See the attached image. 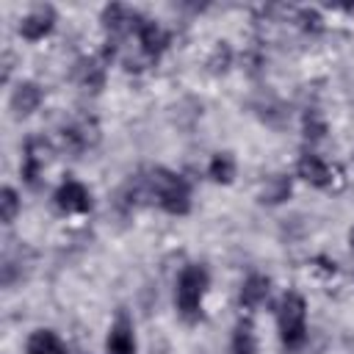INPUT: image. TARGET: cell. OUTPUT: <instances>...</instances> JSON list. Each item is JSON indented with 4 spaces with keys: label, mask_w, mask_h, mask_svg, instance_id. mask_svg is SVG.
Masks as SVG:
<instances>
[{
    "label": "cell",
    "mask_w": 354,
    "mask_h": 354,
    "mask_svg": "<svg viewBox=\"0 0 354 354\" xmlns=\"http://www.w3.org/2000/svg\"><path fill=\"white\" fill-rule=\"evenodd\" d=\"M147 183H149V194L160 202V207L166 213H174V216L188 213V207H191V188H188V183L180 174H171L166 169H155Z\"/></svg>",
    "instance_id": "obj_1"
},
{
    "label": "cell",
    "mask_w": 354,
    "mask_h": 354,
    "mask_svg": "<svg viewBox=\"0 0 354 354\" xmlns=\"http://www.w3.org/2000/svg\"><path fill=\"white\" fill-rule=\"evenodd\" d=\"M28 354H66L64 351V343L58 340L55 332L50 329H36L28 340Z\"/></svg>",
    "instance_id": "obj_12"
},
{
    "label": "cell",
    "mask_w": 354,
    "mask_h": 354,
    "mask_svg": "<svg viewBox=\"0 0 354 354\" xmlns=\"http://www.w3.org/2000/svg\"><path fill=\"white\" fill-rule=\"evenodd\" d=\"M108 354H136V335H133V324L119 315L116 324L108 332Z\"/></svg>",
    "instance_id": "obj_8"
},
{
    "label": "cell",
    "mask_w": 354,
    "mask_h": 354,
    "mask_svg": "<svg viewBox=\"0 0 354 354\" xmlns=\"http://www.w3.org/2000/svg\"><path fill=\"white\" fill-rule=\"evenodd\" d=\"M41 102V88L36 83H19L11 94V111L14 116H30Z\"/></svg>",
    "instance_id": "obj_9"
},
{
    "label": "cell",
    "mask_w": 354,
    "mask_h": 354,
    "mask_svg": "<svg viewBox=\"0 0 354 354\" xmlns=\"http://www.w3.org/2000/svg\"><path fill=\"white\" fill-rule=\"evenodd\" d=\"M17 210H19L17 191L14 188H3L0 191V218H3V224H11L14 216H17Z\"/></svg>",
    "instance_id": "obj_18"
},
{
    "label": "cell",
    "mask_w": 354,
    "mask_h": 354,
    "mask_svg": "<svg viewBox=\"0 0 354 354\" xmlns=\"http://www.w3.org/2000/svg\"><path fill=\"white\" fill-rule=\"evenodd\" d=\"M254 348H257L254 326H252V321L246 318V321H241V324L235 326V335H232V351H235V354H254Z\"/></svg>",
    "instance_id": "obj_14"
},
{
    "label": "cell",
    "mask_w": 354,
    "mask_h": 354,
    "mask_svg": "<svg viewBox=\"0 0 354 354\" xmlns=\"http://www.w3.org/2000/svg\"><path fill=\"white\" fill-rule=\"evenodd\" d=\"M102 22H105V30H111V33L122 36V33L138 30V25H141V17H138L136 11H130L127 6H119V3H113V6H108V8L102 11Z\"/></svg>",
    "instance_id": "obj_7"
},
{
    "label": "cell",
    "mask_w": 354,
    "mask_h": 354,
    "mask_svg": "<svg viewBox=\"0 0 354 354\" xmlns=\"http://www.w3.org/2000/svg\"><path fill=\"white\" fill-rule=\"evenodd\" d=\"M288 196H290V180L288 177H271L260 191V202H268V205H277Z\"/></svg>",
    "instance_id": "obj_15"
},
{
    "label": "cell",
    "mask_w": 354,
    "mask_h": 354,
    "mask_svg": "<svg viewBox=\"0 0 354 354\" xmlns=\"http://www.w3.org/2000/svg\"><path fill=\"white\" fill-rule=\"evenodd\" d=\"M50 160V144L39 136L28 138L25 144V163H22V177L28 180V185H39V174L44 169V163Z\"/></svg>",
    "instance_id": "obj_4"
},
{
    "label": "cell",
    "mask_w": 354,
    "mask_h": 354,
    "mask_svg": "<svg viewBox=\"0 0 354 354\" xmlns=\"http://www.w3.org/2000/svg\"><path fill=\"white\" fill-rule=\"evenodd\" d=\"M136 36H138V41H141V50H144L147 55H152V58H155V55L169 44L166 30H163L158 22H149V19H141V25H138Z\"/></svg>",
    "instance_id": "obj_10"
},
{
    "label": "cell",
    "mask_w": 354,
    "mask_h": 354,
    "mask_svg": "<svg viewBox=\"0 0 354 354\" xmlns=\"http://www.w3.org/2000/svg\"><path fill=\"white\" fill-rule=\"evenodd\" d=\"M205 290H207V271L202 266H188L177 279V310L185 318H194L199 313Z\"/></svg>",
    "instance_id": "obj_3"
},
{
    "label": "cell",
    "mask_w": 354,
    "mask_h": 354,
    "mask_svg": "<svg viewBox=\"0 0 354 354\" xmlns=\"http://www.w3.org/2000/svg\"><path fill=\"white\" fill-rule=\"evenodd\" d=\"M55 25V11L50 6H36L30 14L22 17L19 22V33L28 39V41H36V39H44Z\"/></svg>",
    "instance_id": "obj_5"
},
{
    "label": "cell",
    "mask_w": 354,
    "mask_h": 354,
    "mask_svg": "<svg viewBox=\"0 0 354 354\" xmlns=\"http://www.w3.org/2000/svg\"><path fill=\"white\" fill-rule=\"evenodd\" d=\"M348 243H351V252H354V230L348 232Z\"/></svg>",
    "instance_id": "obj_21"
},
{
    "label": "cell",
    "mask_w": 354,
    "mask_h": 354,
    "mask_svg": "<svg viewBox=\"0 0 354 354\" xmlns=\"http://www.w3.org/2000/svg\"><path fill=\"white\" fill-rule=\"evenodd\" d=\"M210 177L216 183H232V177H235V160H232L230 152L213 155V160H210Z\"/></svg>",
    "instance_id": "obj_16"
},
{
    "label": "cell",
    "mask_w": 354,
    "mask_h": 354,
    "mask_svg": "<svg viewBox=\"0 0 354 354\" xmlns=\"http://www.w3.org/2000/svg\"><path fill=\"white\" fill-rule=\"evenodd\" d=\"M266 296H268V279L263 274H252L241 288V304L243 307H257L260 301H266Z\"/></svg>",
    "instance_id": "obj_13"
},
{
    "label": "cell",
    "mask_w": 354,
    "mask_h": 354,
    "mask_svg": "<svg viewBox=\"0 0 354 354\" xmlns=\"http://www.w3.org/2000/svg\"><path fill=\"white\" fill-rule=\"evenodd\" d=\"M55 205L64 210V213H86L91 207V196L86 191V185L75 183V180H66L58 191H55Z\"/></svg>",
    "instance_id": "obj_6"
},
{
    "label": "cell",
    "mask_w": 354,
    "mask_h": 354,
    "mask_svg": "<svg viewBox=\"0 0 354 354\" xmlns=\"http://www.w3.org/2000/svg\"><path fill=\"white\" fill-rule=\"evenodd\" d=\"M299 177L307 180L310 185H318V188H324V185L332 183V171H329V166L318 155H301V160H299Z\"/></svg>",
    "instance_id": "obj_11"
},
{
    "label": "cell",
    "mask_w": 354,
    "mask_h": 354,
    "mask_svg": "<svg viewBox=\"0 0 354 354\" xmlns=\"http://www.w3.org/2000/svg\"><path fill=\"white\" fill-rule=\"evenodd\" d=\"M77 77H80V83L86 86V88H91V91H97V88H102V66H97V61H80L77 64Z\"/></svg>",
    "instance_id": "obj_17"
},
{
    "label": "cell",
    "mask_w": 354,
    "mask_h": 354,
    "mask_svg": "<svg viewBox=\"0 0 354 354\" xmlns=\"http://www.w3.org/2000/svg\"><path fill=\"white\" fill-rule=\"evenodd\" d=\"M301 22H304V28L310 30H321V17L315 14V11H301Z\"/></svg>",
    "instance_id": "obj_20"
},
{
    "label": "cell",
    "mask_w": 354,
    "mask_h": 354,
    "mask_svg": "<svg viewBox=\"0 0 354 354\" xmlns=\"http://www.w3.org/2000/svg\"><path fill=\"white\" fill-rule=\"evenodd\" d=\"M304 299L299 293H285L277 310V321H279V337L288 348H299L304 343Z\"/></svg>",
    "instance_id": "obj_2"
},
{
    "label": "cell",
    "mask_w": 354,
    "mask_h": 354,
    "mask_svg": "<svg viewBox=\"0 0 354 354\" xmlns=\"http://www.w3.org/2000/svg\"><path fill=\"white\" fill-rule=\"evenodd\" d=\"M304 130H307V136L321 138V136H324V122H321V119H315V113L310 111V113H307V119H304Z\"/></svg>",
    "instance_id": "obj_19"
}]
</instances>
